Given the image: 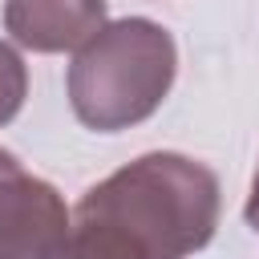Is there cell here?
<instances>
[{"mask_svg":"<svg viewBox=\"0 0 259 259\" xmlns=\"http://www.w3.org/2000/svg\"><path fill=\"white\" fill-rule=\"evenodd\" d=\"M219 210L223 194L210 166L154 150L89 186L73 214L125 231L150 259H186L214 239Z\"/></svg>","mask_w":259,"mask_h":259,"instance_id":"cell-1","label":"cell"},{"mask_svg":"<svg viewBox=\"0 0 259 259\" xmlns=\"http://www.w3.org/2000/svg\"><path fill=\"white\" fill-rule=\"evenodd\" d=\"M28 97V69L12 45L0 40V125H8Z\"/></svg>","mask_w":259,"mask_h":259,"instance_id":"cell-6","label":"cell"},{"mask_svg":"<svg viewBox=\"0 0 259 259\" xmlns=\"http://www.w3.org/2000/svg\"><path fill=\"white\" fill-rule=\"evenodd\" d=\"M243 219L259 231V166H255V178H251V194H247V206H243Z\"/></svg>","mask_w":259,"mask_h":259,"instance_id":"cell-7","label":"cell"},{"mask_svg":"<svg viewBox=\"0 0 259 259\" xmlns=\"http://www.w3.org/2000/svg\"><path fill=\"white\" fill-rule=\"evenodd\" d=\"M69 227L73 214L57 186L0 150V259H53Z\"/></svg>","mask_w":259,"mask_h":259,"instance_id":"cell-3","label":"cell"},{"mask_svg":"<svg viewBox=\"0 0 259 259\" xmlns=\"http://www.w3.org/2000/svg\"><path fill=\"white\" fill-rule=\"evenodd\" d=\"M178 73L174 36L146 16L105 24L69 65V105L81 125L117 134L146 121Z\"/></svg>","mask_w":259,"mask_h":259,"instance_id":"cell-2","label":"cell"},{"mask_svg":"<svg viewBox=\"0 0 259 259\" xmlns=\"http://www.w3.org/2000/svg\"><path fill=\"white\" fill-rule=\"evenodd\" d=\"M4 28L20 49L73 53L105 28V0H4Z\"/></svg>","mask_w":259,"mask_h":259,"instance_id":"cell-4","label":"cell"},{"mask_svg":"<svg viewBox=\"0 0 259 259\" xmlns=\"http://www.w3.org/2000/svg\"><path fill=\"white\" fill-rule=\"evenodd\" d=\"M53 259H150L125 231L89 219V214H73V227L65 235V243L53 251Z\"/></svg>","mask_w":259,"mask_h":259,"instance_id":"cell-5","label":"cell"}]
</instances>
